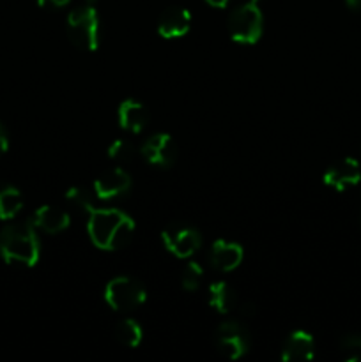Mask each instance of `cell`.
Wrapping results in <instances>:
<instances>
[{
  "instance_id": "2e32d148",
  "label": "cell",
  "mask_w": 361,
  "mask_h": 362,
  "mask_svg": "<svg viewBox=\"0 0 361 362\" xmlns=\"http://www.w3.org/2000/svg\"><path fill=\"white\" fill-rule=\"evenodd\" d=\"M237 304H239L237 293L229 283L214 281L209 285V306L212 310L222 315H227L237 310Z\"/></svg>"
},
{
  "instance_id": "e0dca14e",
  "label": "cell",
  "mask_w": 361,
  "mask_h": 362,
  "mask_svg": "<svg viewBox=\"0 0 361 362\" xmlns=\"http://www.w3.org/2000/svg\"><path fill=\"white\" fill-rule=\"evenodd\" d=\"M21 207H23V197L20 189L11 184L0 182V219L11 221L20 214Z\"/></svg>"
},
{
  "instance_id": "8fae6325",
  "label": "cell",
  "mask_w": 361,
  "mask_h": 362,
  "mask_svg": "<svg viewBox=\"0 0 361 362\" xmlns=\"http://www.w3.org/2000/svg\"><path fill=\"white\" fill-rule=\"evenodd\" d=\"M244 258V250L241 244L232 243V240L216 239L211 244L209 251V260L211 265L219 272H232L241 265Z\"/></svg>"
},
{
  "instance_id": "83f0119b",
  "label": "cell",
  "mask_w": 361,
  "mask_h": 362,
  "mask_svg": "<svg viewBox=\"0 0 361 362\" xmlns=\"http://www.w3.org/2000/svg\"><path fill=\"white\" fill-rule=\"evenodd\" d=\"M357 223H360V226H361V209H360V214H357Z\"/></svg>"
},
{
  "instance_id": "7a4b0ae2",
  "label": "cell",
  "mask_w": 361,
  "mask_h": 362,
  "mask_svg": "<svg viewBox=\"0 0 361 362\" xmlns=\"http://www.w3.org/2000/svg\"><path fill=\"white\" fill-rule=\"evenodd\" d=\"M0 257L7 265L34 267L41 257L38 228L27 223H11L0 232Z\"/></svg>"
},
{
  "instance_id": "8992f818",
  "label": "cell",
  "mask_w": 361,
  "mask_h": 362,
  "mask_svg": "<svg viewBox=\"0 0 361 362\" xmlns=\"http://www.w3.org/2000/svg\"><path fill=\"white\" fill-rule=\"evenodd\" d=\"M214 343L218 352L232 361L246 356L251 346L246 327L237 320L222 322L214 332Z\"/></svg>"
},
{
  "instance_id": "30bf717a",
  "label": "cell",
  "mask_w": 361,
  "mask_h": 362,
  "mask_svg": "<svg viewBox=\"0 0 361 362\" xmlns=\"http://www.w3.org/2000/svg\"><path fill=\"white\" fill-rule=\"evenodd\" d=\"M131 175L120 166L105 170L94 182V193L99 200H113L131 189Z\"/></svg>"
},
{
  "instance_id": "7402d4cb",
  "label": "cell",
  "mask_w": 361,
  "mask_h": 362,
  "mask_svg": "<svg viewBox=\"0 0 361 362\" xmlns=\"http://www.w3.org/2000/svg\"><path fill=\"white\" fill-rule=\"evenodd\" d=\"M340 349L345 354L347 359L360 361L361 359V334H347L340 341Z\"/></svg>"
},
{
  "instance_id": "7c38bea8",
  "label": "cell",
  "mask_w": 361,
  "mask_h": 362,
  "mask_svg": "<svg viewBox=\"0 0 361 362\" xmlns=\"http://www.w3.org/2000/svg\"><path fill=\"white\" fill-rule=\"evenodd\" d=\"M191 13L186 7L172 6L161 13L158 20V34L163 39H179L190 32Z\"/></svg>"
},
{
  "instance_id": "3957f363",
  "label": "cell",
  "mask_w": 361,
  "mask_h": 362,
  "mask_svg": "<svg viewBox=\"0 0 361 362\" xmlns=\"http://www.w3.org/2000/svg\"><path fill=\"white\" fill-rule=\"evenodd\" d=\"M264 0H246L229 18V34L239 45H255L264 32Z\"/></svg>"
},
{
  "instance_id": "484cf974",
  "label": "cell",
  "mask_w": 361,
  "mask_h": 362,
  "mask_svg": "<svg viewBox=\"0 0 361 362\" xmlns=\"http://www.w3.org/2000/svg\"><path fill=\"white\" fill-rule=\"evenodd\" d=\"M345 6L349 7L354 13H360L361 11V0H345Z\"/></svg>"
},
{
  "instance_id": "d4e9b609",
  "label": "cell",
  "mask_w": 361,
  "mask_h": 362,
  "mask_svg": "<svg viewBox=\"0 0 361 362\" xmlns=\"http://www.w3.org/2000/svg\"><path fill=\"white\" fill-rule=\"evenodd\" d=\"M239 311H241V315H243V317H251V315L255 313V306H253V304L246 303V304H243V306H239Z\"/></svg>"
},
{
  "instance_id": "5b68a950",
  "label": "cell",
  "mask_w": 361,
  "mask_h": 362,
  "mask_svg": "<svg viewBox=\"0 0 361 362\" xmlns=\"http://www.w3.org/2000/svg\"><path fill=\"white\" fill-rule=\"evenodd\" d=\"M103 297L113 311L127 313V311L140 308L147 300V290L138 279L130 278V276H119L106 283Z\"/></svg>"
},
{
  "instance_id": "52a82bcc",
  "label": "cell",
  "mask_w": 361,
  "mask_h": 362,
  "mask_svg": "<svg viewBox=\"0 0 361 362\" xmlns=\"http://www.w3.org/2000/svg\"><path fill=\"white\" fill-rule=\"evenodd\" d=\"M161 243L177 258H190L202 246V235L195 226L173 223L161 232Z\"/></svg>"
},
{
  "instance_id": "603a6c76",
  "label": "cell",
  "mask_w": 361,
  "mask_h": 362,
  "mask_svg": "<svg viewBox=\"0 0 361 362\" xmlns=\"http://www.w3.org/2000/svg\"><path fill=\"white\" fill-rule=\"evenodd\" d=\"M9 148V136H7V131L4 127V124L0 122V156H4Z\"/></svg>"
},
{
  "instance_id": "9c48e42d",
  "label": "cell",
  "mask_w": 361,
  "mask_h": 362,
  "mask_svg": "<svg viewBox=\"0 0 361 362\" xmlns=\"http://www.w3.org/2000/svg\"><path fill=\"white\" fill-rule=\"evenodd\" d=\"M322 180H324V184L328 187L342 193L347 187L356 186L361 180L360 163L354 158L338 159V161L333 163V165L326 170Z\"/></svg>"
},
{
  "instance_id": "d6986e66",
  "label": "cell",
  "mask_w": 361,
  "mask_h": 362,
  "mask_svg": "<svg viewBox=\"0 0 361 362\" xmlns=\"http://www.w3.org/2000/svg\"><path fill=\"white\" fill-rule=\"evenodd\" d=\"M138 152L140 151H137V147H134L131 141L124 140V138H117V140H113L112 144H110L108 158L112 159V161L119 163V165H127V163L134 161Z\"/></svg>"
},
{
  "instance_id": "5bb4252c",
  "label": "cell",
  "mask_w": 361,
  "mask_h": 362,
  "mask_svg": "<svg viewBox=\"0 0 361 362\" xmlns=\"http://www.w3.org/2000/svg\"><path fill=\"white\" fill-rule=\"evenodd\" d=\"M315 356V339L310 332L297 329L289 334L282 349V361L285 362H299L310 361Z\"/></svg>"
},
{
  "instance_id": "ba28073f",
  "label": "cell",
  "mask_w": 361,
  "mask_h": 362,
  "mask_svg": "<svg viewBox=\"0 0 361 362\" xmlns=\"http://www.w3.org/2000/svg\"><path fill=\"white\" fill-rule=\"evenodd\" d=\"M177 144L166 133H156L142 144L140 156L152 166L170 168L177 161Z\"/></svg>"
},
{
  "instance_id": "44dd1931",
  "label": "cell",
  "mask_w": 361,
  "mask_h": 362,
  "mask_svg": "<svg viewBox=\"0 0 361 362\" xmlns=\"http://www.w3.org/2000/svg\"><path fill=\"white\" fill-rule=\"evenodd\" d=\"M204 279V269L198 262H188L180 272V285L186 292H197Z\"/></svg>"
},
{
  "instance_id": "4316f807",
  "label": "cell",
  "mask_w": 361,
  "mask_h": 362,
  "mask_svg": "<svg viewBox=\"0 0 361 362\" xmlns=\"http://www.w3.org/2000/svg\"><path fill=\"white\" fill-rule=\"evenodd\" d=\"M205 2H207L211 7H216V9H222V7H225L227 4H229V0H205Z\"/></svg>"
},
{
  "instance_id": "6da1fadb",
  "label": "cell",
  "mask_w": 361,
  "mask_h": 362,
  "mask_svg": "<svg viewBox=\"0 0 361 362\" xmlns=\"http://www.w3.org/2000/svg\"><path fill=\"white\" fill-rule=\"evenodd\" d=\"M91 243L103 251H115L126 246L134 233V221L119 209H92L87 216Z\"/></svg>"
},
{
  "instance_id": "cb8c5ba5",
  "label": "cell",
  "mask_w": 361,
  "mask_h": 362,
  "mask_svg": "<svg viewBox=\"0 0 361 362\" xmlns=\"http://www.w3.org/2000/svg\"><path fill=\"white\" fill-rule=\"evenodd\" d=\"M71 0H38V4L41 7H46V6H55V7H64L67 6Z\"/></svg>"
},
{
  "instance_id": "277c9868",
  "label": "cell",
  "mask_w": 361,
  "mask_h": 362,
  "mask_svg": "<svg viewBox=\"0 0 361 362\" xmlns=\"http://www.w3.org/2000/svg\"><path fill=\"white\" fill-rule=\"evenodd\" d=\"M69 41L84 52H96L99 46V14L96 6L84 4L67 14Z\"/></svg>"
},
{
  "instance_id": "4fadbf2b",
  "label": "cell",
  "mask_w": 361,
  "mask_h": 362,
  "mask_svg": "<svg viewBox=\"0 0 361 362\" xmlns=\"http://www.w3.org/2000/svg\"><path fill=\"white\" fill-rule=\"evenodd\" d=\"M117 120H119V126L127 133H142L149 126V110L138 99H124L117 108Z\"/></svg>"
},
{
  "instance_id": "9a60e30c",
  "label": "cell",
  "mask_w": 361,
  "mask_h": 362,
  "mask_svg": "<svg viewBox=\"0 0 361 362\" xmlns=\"http://www.w3.org/2000/svg\"><path fill=\"white\" fill-rule=\"evenodd\" d=\"M30 221L41 232L55 235V233L64 232L69 226L71 218L67 214V211H64V209L52 207V205H42V207H39L34 212Z\"/></svg>"
},
{
  "instance_id": "ffe728a7",
  "label": "cell",
  "mask_w": 361,
  "mask_h": 362,
  "mask_svg": "<svg viewBox=\"0 0 361 362\" xmlns=\"http://www.w3.org/2000/svg\"><path fill=\"white\" fill-rule=\"evenodd\" d=\"M66 200H67V204L71 205V209H73V211H76L78 214L88 216L91 214L92 209H94V205H92L91 193H88V191H85L84 187H78V186L69 187V189L66 191Z\"/></svg>"
},
{
  "instance_id": "ac0fdd59",
  "label": "cell",
  "mask_w": 361,
  "mask_h": 362,
  "mask_svg": "<svg viewBox=\"0 0 361 362\" xmlns=\"http://www.w3.org/2000/svg\"><path fill=\"white\" fill-rule=\"evenodd\" d=\"M115 338L122 345L130 346V349H137L142 343V338H144V329L134 318H124V320L117 322Z\"/></svg>"
}]
</instances>
